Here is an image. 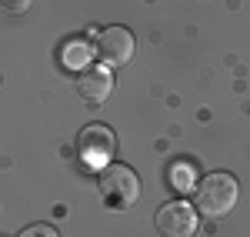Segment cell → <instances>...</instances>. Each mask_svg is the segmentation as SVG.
I'll list each match as a JSON object with an SVG mask.
<instances>
[{"mask_svg": "<svg viewBox=\"0 0 250 237\" xmlns=\"http://www.w3.org/2000/svg\"><path fill=\"white\" fill-rule=\"evenodd\" d=\"M237 200H240V184L227 171L207 174V177L200 180V187H197V211L207 220L227 217L233 207H237Z\"/></svg>", "mask_w": 250, "mask_h": 237, "instance_id": "cell-1", "label": "cell"}, {"mask_svg": "<svg viewBox=\"0 0 250 237\" xmlns=\"http://www.w3.org/2000/svg\"><path fill=\"white\" fill-rule=\"evenodd\" d=\"M97 191H100V200L110 211H127V207H134L140 200V177L127 164H110V167L100 171Z\"/></svg>", "mask_w": 250, "mask_h": 237, "instance_id": "cell-2", "label": "cell"}, {"mask_svg": "<svg viewBox=\"0 0 250 237\" xmlns=\"http://www.w3.org/2000/svg\"><path fill=\"white\" fill-rule=\"evenodd\" d=\"M77 151L87 164H97V167H100L104 160L114 157V151H117L114 130H110L107 124H87L77 134Z\"/></svg>", "mask_w": 250, "mask_h": 237, "instance_id": "cell-3", "label": "cell"}, {"mask_svg": "<svg viewBox=\"0 0 250 237\" xmlns=\"http://www.w3.org/2000/svg\"><path fill=\"white\" fill-rule=\"evenodd\" d=\"M157 231H160V237H193L197 211L184 200H170L157 211Z\"/></svg>", "mask_w": 250, "mask_h": 237, "instance_id": "cell-4", "label": "cell"}, {"mask_svg": "<svg viewBox=\"0 0 250 237\" xmlns=\"http://www.w3.org/2000/svg\"><path fill=\"white\" fill-rule=\"evenodd\" d=\"M97 54L107 67H127V60L134 57V34L127 27H107L97 37Z\"/></svg>", "mask_w": 250, "mask_h": 237, "instance_id": "cell-5", "label": "cell"}, {"mask_svg": "<svg viewBox=\"0 0 250 237\" xmlns=\"http://www.w3.org/2000/svg\"><path fill=\"white\" fill-rule=\"evenodd\" d=\"M110 90H114V77H110V70H104V67L80 70L77 94L87 100V104H104V100L110 97Z\"/></svg>", "mask_w": 250, "mask_h": 237, "instance_id": "cell-6", "label": "cell"}, {"mask_svg": "<svg viewBox=\"0 0 250 237\" xmlns=\"http://www.w3.org/2000/svg\"><path fill=\"white\" fill-rule=\"evenodd\" d=\"M63 60H67V67H70V70H80V67L90 60V47L77 40V43H70V47L63 50Z\"/></svg>", "mask_w": 250, "mask_h": 237, "instance_id": "cell-7", "label": "cell"}, {"mask_svg": "<svg viewBox=\"0 0 250 237\" xmlns=\"http://www.w3.org/2000/svg\"><path fill=\"white\" fill-rule=\"evenodd\" d=\"M170 184L177 191H187L190 187V167L187 164H170Z\"/></svg>", "mask_w": 250, "mask_h": 237, "instance_id": "cell-8", "label": "cell"}, {"mask_svg": "<svg viewBox=\"0 0 250 237\" xmlns=\"http://www.w3.org/2000/svg\"><path fill=\"white\" fill-rule=\"evenodd\" d=\"M20 237H60L50 224H34V227H27V231H20Z\"/></svg>", "mask_w": 250, "mask_h": 237, "instance_id": "cell-9", "label": "cell"}, {"mask_svg": "<svg viewBox=\"0 0 250 237\" xmlns=\"http://www.w3.org/2000/svg\"><path fill=\"white\" fill-rule=\"evenodd\" d=\"M30 3H34V0H0V7H7L10 14H23V10H30Z\"/></svg>", "mask_w": 250, "mask_h": 237, "instance_id": "cell-10", "label": "cell"}]
</instances>
